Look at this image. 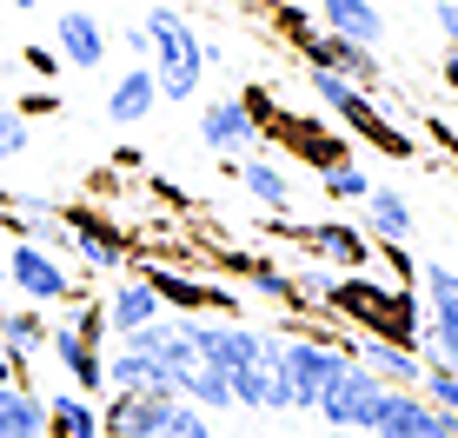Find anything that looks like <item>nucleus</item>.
<instances>
[{"label":"nucleus","mask_w":458,"mask_h":438,"mask_svg":"<svg viewBox=\"0 0 458 438\" xmlns=\"http://www.w3.org/2000/svg\"><path fill=\"white\" fill-rule=\"evenodd\" d=\"M339 312V319H352L359 333L372 339H392V346H412L419 352V333H425V312L412 299V286H378L372 273H345L333 279V299H326Z\"/></svg>","instance_id":"nucleus-1"},{"label":"nucleus","mask_w":458,"mask_h":438,"mask_svg":"<svg viewBox=\"0 0 458 438\" xmlns=\"http://www.w3.org/2000/svg\"><path fill=\"white\" fill-rule=\"evenodd\" d=\"M147 67L160 80V100H193L199 80H207V46H199V27L186 21L180 7H147Z\"/></svg>","instance_id":"nucleus-2"},{"label":"nucleus","mask_w":458,"mask_h":438,"mask_svg":"<svg viewBox=\"0 0 458 438\" xmlns=\"http://www.w3.org/2000/svg\"><path fill=\"white\" fill-rule=\"evenodd\" d=\"M352 366L345 339H279V372L293 385V412H319L326 385Z\"/></svg>","instance_id":"nucleus-3"},{"label":"nucleus","mask_w":458,"mask_h":438,"mask_svg":"<svg viewBox=\"0 0 458 438\" xmlns=\"http://www.w3.org/2000/svg\"><path fill=\"white\" fill-rule=\"evenodd\" d=\"M0 259H7V286L21 292L27 306H67V299H81V279L67 273V259H60V253H47V246L13 240Z\"/></svg>","instance_id":"nucleus-4"},{"label":"nucleus","mask_w":458,"mask_h":438,"mask_svg":"<svg viewBox=\"0 0 458 438\" xmlns=\"http://www.w3.org/2000/svg\"><path fill=\"white\" fill-rule=\"evenodd\" d=\"M419 279H425L419 352L438 358V366H458V273H452V265H419Z\"/></svg>","instance_id":"nucleus-5"},{"label":"nucleus","mask_w":458,"mask_h":438,"mask_svg":"<svg viewBox=\"0 0 458 438\" xmlns=\"http://www.w3.org/2000/svg\"><path fill=\"white\" fill-rule=\"evenodd\" d=\"M392 385L378 379V372L366 366H345L333 385H326V399H319V418L333 432H372V418H378V405H386Z\"/></svg>","instance_id":"nucleus-6"},{"label":"nucleus","mask_w":458,"mask_h":438,"mask_svg":"<svg viewBox=\"0 0 458 438\" xmlns=\"http://www.w3.org/2000/svg\"><path fill=\"white\" fill-rule=\"evenodd\" d=\"M299 46V60L306 67H326V73H339V80H352V87H378V54L372 46H352V40H339V34H326V27H306V34H293Z\"/></svg>","instance_id":"nucleus-7"},{"label":"nucleus","mask_w":458,"mask_h":438,"mask_svg":"<svg viewBox=\"0 0 458 438\" xmlns=\"http://www.w3.org/2000/svg\"><path fill=\"white\" fill-rule=\"evenodd\" d=\"M180 392H106L100 432L106 438H166V412Z\"/></svg>","instance_id":"nucleus-8"},{"label":"nucleus","mask_w":458,"mask_h":438,"mask_svg":"<svg viewBox=\"0 0 458 438\" xmlns=\"http://www.w3.org/2000/svg\"><path fill=\"white\" fill-rule=\"evenodd\" d=\"M60 219H67V240H73V259H81V265H93V273H120V265H126V232L114 226V219H100L87 206H73Z\"/></svg>","instance_id":"nucleus-9"},{"label":"nucleus","mask_w":458,"mask_h":438,"mask_svg":"<svg viewBox=\"0 0 458 438\" xmlns=\"http://www.w3.org/2000/svg\"><path fill=\"white\" fill-rule=\"evenodd\" d=\"M106 27H100V13L93 7H60V27H54V54H60V67H81L93 73L106 60Z\"/></svg>","instance_id":"nucleus-10"},{"label":"nucleus","mask_w":458,"mask_h":438,"mask_svg":"<svg viewBox=\"0 0 458 438\" xmlns=\"http://www.w3.org/2000/svg\"><path fill=\"white\" fill-rule=\"evenodd\" d=\"M345 352H352V366L378 372V379H386V385H399V392H419V379H425V352H412V346H392V339L359 333V339H345Z\"/></svg>","instance_id":"nucleus-11"},{"label":"nucleus","mask_w":458,"mask_h":438,"mask_svg":"<svg viewBox=\"0 0 458 438\" xmlns=\"http://www.w3.org/2000/svg\"><path fill=\"white\" fill-rule=\"evenodd\" d=\"M47 352L60 358V372H67L73 392H87V399H93V392H106V352H100V346H87V339L73 333L67 319L47 325Z\"/></svg>","instance_id":"nucleus-12"},{"label":"nucleus","mask_w":458,"mask_h":438,"mask_svg":"<svg viewBox=\"0 0 458 438\" xmlns=\"http://www.w3.org/2000/svg\"><path fill=\"white\" fill-rule=\"evenodd\" d=\"M140 279L160 292V306H180L186 319H193V312H233V292L213 286V279H186V273H173V265H147Z\"/></svg>","instance_id":"nucleus-13"},{"label":"nucleus","mask_w":458,"mask_h":438,"mask_svg":"<svg viewBox=\"0 0 458 438\" xmlns=\"http://www.w3.org/2000/svg\"><path fill=\"white\" fill-rule=\"evenodd\" d=\"M106 392H180V379H173L153 352L114 339V352H106Z\"/></svg>","instance_id":"nucleus-14"},{"label":"nucleus","mask_w":458,"mask_h":438,"mask_svg":"<svg viewBox=\"0 0 458 438\" xmlns=\"http://www.w3.org/2000/svg\"><path fill=\"white\" fill-rule=\"evenodd\" d=\"M252 139H259V127H252L246 100H207V114H199V147L207 153L240 160V153H252Z\"/></svg>","instance_id":"nucleus-15"},{"label":"nucleus","mask_w":458,"mask_h":438,"mask_svg":"<svg viewBox=\"0 0 458 438\" xmlns=\"http://www.w3.org/2000/svg\"><path fill=\"white\" fill-rule=\"evenodd\" d=\"M299 246H306V253H319V259H333L339 273H366V259H372V240H366L359 226H345V219L299 226Z\"/></svg>","instance_id":"nucleus-16"},{"label":"nucleus","mask_w":458,"mask_h":438,"mask_svg":"<svg viewBox=\"0 0 458 438\" xmlns=\"http://www.w3.org/2000/svg\"><path fill=\"white\" fill-rule=\"evenodd\" d=\"M312 13H319V27L326 34H339V40H352V46H386V13L372 7V0H312Z\"/></svg>","instance_id":"nucleus-17"},{"label":"nucleus","mask_w":458,"mask_h":438,"mask_svg":"<svg viewBox=\"0 0 458 438\" xmlns=\"http://www.w3.org/2000/svg\"><path fill=\"white\" fill-rule=\"evenodd\" d=\"M359 206H366V240L372 246H405L412 240V199L399 193V186H372L366 199H359Z\"/></svg>","instance_id":"nucleus-18"},{"label":"nucleus","mask_w":458,"mask_h":438,"mask_svg":"<svg viewBox=\"0 0 458 438\" xmlns=\"http://www.w3.org/2000/svg\"><path fill=\"white\" fill-rule=\"evenodd\" d=\"M153 106H160V80H153L147 60L126 67L120 80L106 87V120H114V127H140V120H153Z\"/></svg>","instance_id":"nucleus-19"},{"label":"nucleus","mask_w":458,"mask_h":438,"mask_svg":"<svg viewBox=\"0 0 458 438\" xmlns=\"http://www.w3.org/2000/svg\"><path fill=\"white\" fill-rule=\"evenodd\" d=\"M100 306H106V325H114V339L140 333V325H153V319L166 312V306H160V292H153L140 273H133V279H114V292H106Z\"/></svg>","instance_id":"nucleus-20"},{"label":"nucleus","mask_w":458,"mask_h":438,"mask_svg":"<svg viewBox=\"0 0 458 438\" xmlns=\"http://www.w3.org/2000/svg\"><path fill=\"white\" fill-rule=\"evenodd\" d=\"M0 438H47V399L27 379L0 385Z\"/></svg>","instance_id":"nucleus-21"},{"label":"nucleus","mask_w":458,"mask_h":438,"mask_svg":"<svg viewBox=\"0 0 458 438\" xmlns=\"http://www.w3.org/2000/svg\"><path fill=\"white\" fill-rule=\"evenodd\" d=\"M47 325H54V319H47L40 306H21V312L0 306V346H7V366L13 372H27V358L47 352Z\"/></svg>","instance_id":"nucleus-22"},{"label":"nucleus","mask_w":458,"mask_h":438,"mask_svg":"<svg viewBox=\"0 0 458 438\" xmlns=\"http://www.w3.org/2000/svg\"><path fill=\"white\" fill-rule=\"evenodd\" d=\"M47 438H106L100 432V405L87 392H47Z\"/></svg>","instance_id":"nucleus-23"},{"label":"nucleus","mask_w":458,"mask_h":438,"mask_svg":"<svg viewBox=\"0 0 458 438\" xmlns=\"http://www.w3.org/2000/svg\"><path fill=\"white\" fill-rule=\"evenodd\" d=\"M233 173H240V186H246L252 199H259L266 213H286V206H293V180H286V166H273V160H240Z\"/></svg>","instance_id":"nucleus-24"},{"label":"nucleus","mask_w":458,"mask_h":438,"mask_svg":"<svg viewBox=\"0 0 458 438\" xmlns=\"http://www.w3.org/2000/svg\"><path fill=\"white\" fill-rule=\"evenodd\" d=\"M180 399H193L199 412H226V405H233V385H226V372H219V366L199 358V366L180 379Z\"/></svg>","instance_id":"nucleus-25"},{"label":"nucleus","mask_w":458,"mask_h":438,"mask_svg":"<svg viewBox=\"0 0 458 438\" xmlns=\"http://www.w3.org/2000/svg\"><path fill=\"white\" fill-rule=\"evenodd\" d=\"M240 273H246V292H259V299H273V306H293V273H286V265L240 259Z\"/></svg>","instance_id":"nucleus-26"},{"label":"nucleus","mask_w":458,"mask_h":438,"mask_svg":"<svg viewBox=\"0 0 458 438\" xmlns=\"http://www.w3.org/2000/svg\"><path fill=\"white\" fill-rule=\"evenodd\" d=\"M419 399L432 405V412L458 418V366H438V358H425V379H419Z\"/></svg>","instance_id":"nucleus-27"},{"label":"nucleus","mask_w":458,"mask_h":438,"mask_svg":"<svg viewBox=\"0 0 458 438\" xmlns=\"http://www.w3.org/2000/svg\"><path fill=\"white\" fill-rule=\"evenodd\" d=\"M319 186H326L333 199H352V206H359V199L372 193V173H366V166H352V160H345V166H326V173H319Z\"/></svg>","instance_id":"nucleus-28"},{"label":"nucleus","mask_w":458,"mask_h":438,"mask_svg":"<svg viewBox=\"0 0 458 438\" xmlns=\"http://www.w3.org/2000/svg\"><path fill=\"white\" fill-rule=\"evenodd\" d=\"M67 325L87 339V346H100V352H106V339H114V325H106V306H100V299H81V306L67 312Z\"/></svg>","instance_id":"nucleus-29"},{"label":"nucleus","mask_w":458,"mask_h":438,"mask_svg":"<svg viewBox=\"0 0 458 438\" xmlns=\"http://www.w3.org/2000/svg\"><path fill=\"white\" fill-rule=\"evenodd\" d=\"M166 438H213V412H199L193 399H173V412H166Z\"/></svg>","instance_id":"nucleus-30"},{"label":"nucleus","mask_w":458,"mask_h":438,"mask_svg":"<svg viewBox=\"0 0 458 438\" xmlns=\"http://www.w3.org/2000/svg\"><path fill=\"white\" fill-rule=\"evenodd\" d=\"M13 153H27V114L0 106V160H13Z\"/></svg>","instance_id":"nucleus-31"},{"label":"nucleus","mask_w":458,"mask_h":438,"mask_svg":"<svg viewBox=\"0 0 458 438\" xmlns=\"http://www.w3.org/2000/svg\"><path fill=\"white\" fill-rule=\"evenodd\" d=\"M21 60H27V73H34V80H54V73H60V54H54V46H21Z\"/></svg>","instance_id":"nucleus-32"},{"label":"nucleus","mask_w":458,"mask_h":438,"mask_svg":"<svg viewBox=\"0 0 458 438\" xmlns=\"http://www.w3.org/2000/svg\"><path fill=\"white\" fill-rule=\"evenodd\" d=\"M432 21H438V34H445V46L458 54V0H438V7H432Z\"/></svg>","instance_id":"nucleus-33"},{"label":"nucleus","mask_w":458,"mask_h":438,"mask_svg":"<svg viewBox=\"0 0 458 438\" xmlns=\"http://www.w3.org/2000/svg\"><path fill=\"white\" fill-rule=\"evenodd\" d=\"M54 106H60V100H54V93H27V100H21V106H13V114H54Z\"/></svg>","instance_id":"nucleus-34"},{"label":"nucleus","mask_w":458,"mask_h":438,"mask_svg":"<svg viewBox=\"0 0 458 438\" xmlns=\"http://www.w3.org/2000/svg\"><path fill=\"white\" fill-rule=\"evenodd\" d=\"M120 40H126V54H133V60H147V27H126Z\"/></svg>","instance_id":"nucleus-35"},{"label":"nucleus","mask_w":458,"mask_h":438,"mask_svg":"<svg viewBox=\"0 0 458 438\" xmlns=\"http://www.w3.org/2000/svg\"><path fill=\"white\" fill-rule=\"evenodd\" d=\"M425 127H432V139H438V147H445V153H458V133L445 127V120H425Z\"/></svg>","instance_id":"nucleus-36"},{"label":"nucleus","mask_w":458,"mask_h":438,"mask_svg":"<svg viewBox=\"0 0 458 438\" xmlns=\"http://www.w3.org/2000/svg\"><path fill=\"white\" fill-rule=\"evenodd\" d=\"M438 80H445V87L458 93V54H452V46H445V60H438Z\"/></svg>","instance_id":"nucleus-37"},{"label":"nucleus","mask_w":458,"mask_h":438,"mask_svg":"<svg viewBox=\"0 0 458 438\" xmlns=\"http://www.w3.org/2000/svg\"><path fill=\"white\" fill-rule=\"evenodd\" d=\"M7 7H13V13H34V7H40V0H7Z\"/></svg>","instance_id":"nucleus-38"},{"label":"nucleus","mask_w":458,"mask_h":438,"mask_svg":"<svg viewBox=\"0 0 458 438\" xmlns=\"http://www.w3.org/2000/svg\"><path fill=\"white\" fill-rule=\"evenodd\" d=\"M0 253H7V219H0Z\"/></svg>","instance_id":"nucleus-39"}]
</instances>
